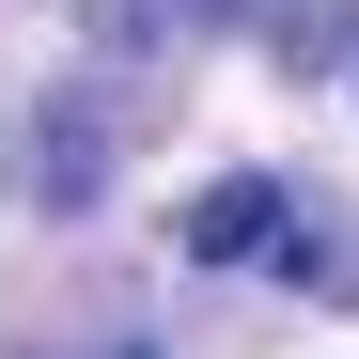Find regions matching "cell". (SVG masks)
I'll return each mask as SVG.
<instances>
[{"label": "cell", "instance_id": "cell-1", "mask_svg": "<svg viewBox=\"0 0 359 359\" xmlns=\"http://www.w3.org/2000/svg\"><path fill=\"white\" fill-rule=\"evenodd\" d=\"M94 188H109V109H94V94H47V109H32V203L79 219Z\"/></svg>", "mask_w": 359, "mask_h": 359}, {"label": "cell", "instance_id": "cell-2", "mask_svg": "<svg viewBox=\"0 0 359 359\" xmlns=\"http://www.w3.org/2000/svg\"><path fill=\"white\" fill-rule=\"evenodd\" d=\"M250 250H281V188L266 172H219L188 203V266H250Z\"/></svg>", "mask_w": 359, "mask_h": 359}, {"label": "cell", "instance_id": "cell-3", "mask_svg": "<svg viewBox=\"0 0 359 359\" xmlns=\"http://www.w3.org/2000/svg\"><path fill=\"white\" fill-rule=\"evenodd\" d=\"M219 16H234V0H79V32L109 47V63H172V47L219 32Z\"/></svg>", "mask_w": 359, "mask_h": 359}, {"label": "cell", "instance_id": "cell-4", "mask_svg": "<svg viewBox=\"0 0 359 359\" xmlns=\"http://www.w3.org/2000/svg\"><path fill=\"white\" fill-rule=\"evenodd\" d=\"M266 47H281V79H328L359 47V0H266Z\"/></svg>", "mask_w": 359, "mask_h": 359}, {"label": "cell", "instance_id": "cell-5", "mask_svg": "<svg viewBox=\"0 0 359 359\" xmlns=\"http://www.w3.org/2000/svg\"><path fill=\"white\" fill-rule=\"evenodd\" d=\"M109 359H156V344H109Z\"/></svg>", "mask_w": 359, "mask_h": 359}]
</instances>
